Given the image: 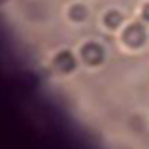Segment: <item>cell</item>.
Returning <instances> with one entry per match:
<instances>
[{"mask_svg": "<svg viewBox=\"0 0 149 149\" xmlns=\"http://www.w3.org/2000/svg\"><path fill=\"white\" fill-rule=\"evenodd\" d=\"M123 40L127 42L128 45H132V47H138V45H142L143 42H146V30H143L142 25H130L125 30Z\"/></svg>", "mask_w": 149, "mask_h": 149, "instance_id": "6da1fadb", "label": "cell"}, {"mask_svg": "<svg viewBox=\"0 0 149 149\" xmlns=\"http://www.w3.org/2000/svg\"><path fill=\"white\" fill-rule=\"evenodd\" d=\"M81 55H83V58L89 64H98V62H102V58H104V51L96 44H87L81 49Z\"/></svg>", "mask_w": 149, "mask_h": 149, "instance_id": "7a4b0ae2", "label": "cell"}, {"mask_svg": "<svg viewBox=\"0 0 149 149\" xmlns=\"http://www.w3.org/2000/svg\"><path fill=\"white\" fill-rule=\"evenodd\" d=\"M55 64H57V68H61L62 72H70V70H74V66H76V61H74V55L72 53L62 51V53L57 55Z\"/></svg>", "mask_w": 149, "mask_h": 149, "instance_id": "3957f363", "label": "cell"}, {"mask_svg": "<svg viewBox=\"0 0 149 149\" xmlns=\"http://www.w3.org/2000/svg\"><path fill=\"white\" fill-rule=\"evenodd\" d=\"M121 13L119 11H108L106 13V17H104V23H106V26H109V29H117V26L121 25Z\"/></svg>", "mask_w": 149, "mask_h": 149, "instance_id": "277c9868", "label": "cell"}, {"mask_svg": "<svg viewBox=\"0 0 149 149\" xmlns=\"http://www.w3.org/2000/svg\"><path fill=\"white\" fill-rule=\"evenodd\" d=\"M85 13H87V11H85L83 6H76V8H72V11H70V15H72L76 21H81V19L85 17Z\"/></svg>", "mask_w": 149, "mask_h": 149, "instance_id": "5b68a950", "label": "cell"}, {"mask_svg": "<svg viewBox=\"0 0 149 149\" xmlns=\"http://www.w3.org/2000/svg\"><path fill=\"white\" fill-rule=\"evenodd\" d=\"M143 19H147V21H149V4L143 8Z\"/></svg>", "mask_w": 149, "mask_h": 149, "instance_id": "8992f818", "label": "cell"}]
</instances>
